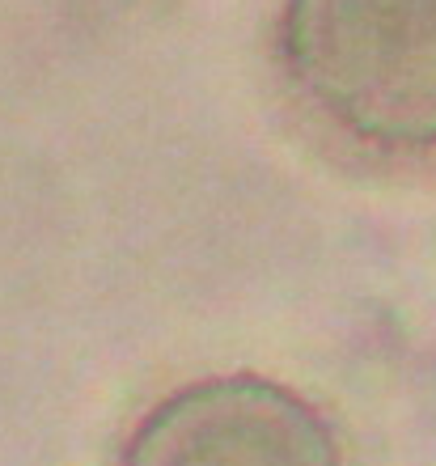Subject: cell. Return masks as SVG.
<instances>
[{"instance_id": "6da1fadb", "label": "cell", "mask_w": 436, "mask_h": 466, "mask_svg": "<svg viewBox=\"0 0 436 466\" xmlns=\"http://www.w3.org/2000/svg\"><path fill=\"white\" fill-rule=\"evenodd\" d=\"M279 56L356 140L436 148V0H284Z\"/></svg>"}, {"instance_id": "7a4b0ae2", "label": "cell", "mask_w": 436, "mask_h": 466, "mask_svg": "<svg viewBox=\"0 0 436 466\" xmlns=\"http://www.w3.org/2000/svg\"><path fill=\"white\" fill-rule=\"evenodd\" d=\"M123 466H343L314 407L259 373L187 381L148 407Z\"/></svg>"}]
</instances>
